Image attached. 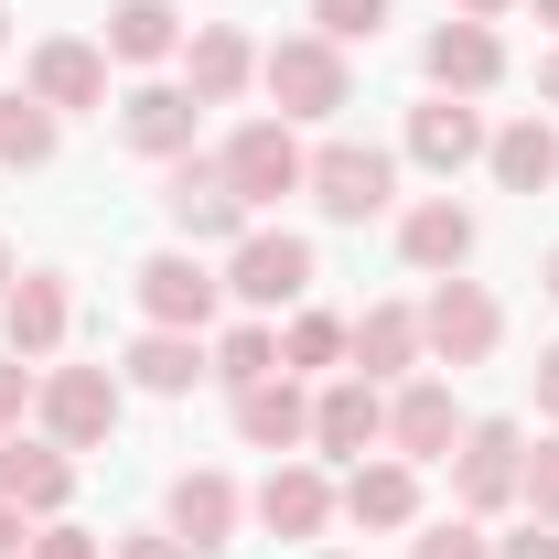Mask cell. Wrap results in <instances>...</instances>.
<instances>
[{
  "label": "cell",
  "mask_w": 559,
  "mask_h": 559,
  "mask_svg": "<svg viewBox=\"0 0 559 559\" xmlns=\"http://www.w3.org/2000/svg\"><path fill=\"white\" fill-rule=\"evenodd\" d=\"M259 86H270L280 119H334L355 86H345V44H323V33H290L259 55Z\"/></svg>",
  "instance_id": "obj_1"
},
{
  "label": "cell",
  "mask_w": 559,
  "mask_h": 559,
  "mask_svg": "<svg viewBox=\"0 0 559 559\" xmlns=\"http://www.w3.org/2000/svg\"><path fill=\"white\" fill-rule=\"evenodd\" d=\"M388 183H399V162H388L377 140H323V151H312V173H301V194L334 215V226L388 215Z\"/></svg>",
  "instance_id": "obj_2"
},
{
  "label": "cell",
  "mask_w": 559,
  "mask_h": 559,
  "mask_svg": "<svg viewBox=\"0 0 559 559\" xmlns=\"http://www.w3.org/2000/svg\"><path fill=\"white\" fill-rule=\"evenodd\" d=\"M33 409H44V441L97 452V441L119 430V377H108V366H55V377L33 388Z\"/></svg>",
  "instance_id": "obj_3"
},
{
  "label": "cell",
  "mask_w": 559,
  "mask_h": 559,
  "mask_svg": "<svg viewBox=\"0 0 559 559\" xmlns=\"http://www.w3.org/2000/svg\"><path fill=\"white\" fill-rule=\"evenodd\" d=\"M495 334H506V312H495L485 280H441V290L419 301V345L441 355V366H485Z\"/></svg>",
  "instance_id": "obj_4"
},
{
  "label": "cell",
  "mask_w": 559,
  "mask_h": 559,
  "mask_svg": "<svg viewBox=\"0 0 559 559\" xmlns=\"http://www.w3.org/2000/svg\"><path fill=\"white\" fill-rule=\"evenodd\" d=\"M215 162H226V183H237V205H248V215L280 205V194H301V173H312V162H301V140H290V119H248Z\"/></svg>",
  "instance_id": "obj_5"
},
{
  "label": "cell",
  "mask_w": 559,
  "mask_h": 559,
  "mask_svg": "<svg viewBox=\"0 0 559 559\" xmlns=\"http://www.w3.org/2000/svg\"><path fill=\"white\" fill-rule=\"evenodd\" d=\"M162 215H173V237H194V248H237L248 237V205H237V183H226V162H173V183H162Z\"/></svg>",
  "instance_id": "obj_6"
},
{
  "label": "cell",
  "mask_w": 559,
  "mask_h": 559,
  "mask_svg": "<svg viewBox=\"0 0 559 559\" xmlns=\"http://www.w3.org/2000/svg\"><path fill=\"white\" fill-rule=\"evenodd\" d=\"M516 485H527V441H516L506 419H474V430H463V452H452V495H463V516L516 506Z\"/></svg>",
  "instance_id": "obj_7"
},
{
  "label": "cell",
  "mask_w": 559,
  "mask_h": 559,
  "mask_svg": "<svg viewBox=\"0 0 559 559\" xmlns=\"http://www.w3.org/2000/svg\"><path fill=\"white\" fill-rule=\"evenodd\" d=\"M215 290H226V280H215L194 248H162V259H140V312H151L162 334H205V323H215Z\"/></svg>",
  "instance_id": "obj_8"
},
{
  "label": "cell",
  "mask_w": 559,
  "mask_h": 559,
  "mask_svg": "<svg viewBox=\"0 0 559 559\" xmlns=\"http://www.w3.org/2000/svg\"><path fill=\"white\" fill-rule=\"evenodd\" d=\"M226 290H237L248 312H280V301L312 290V248H301V237H270V226H248L237 259H226Z\"/></svg>",
  "instance_id": "obj_9"
},
{
  "label": "cell",
  "mask_w": 559,
  "mask_h": 559,
  "mask_svg": "<svg viewBox=\"0 0 559 559\" xmlns=\"http://www.w3.org/2000/svg\"><path fill=\"white\" fill-rule=\"evenodd\" d=\"M33 97L66 119V108H108V44H75V33H55V44H33Z\"/></svg>",
  "instance_id": "obj_10"
},
{
  "label": "cell",
  "mask_w": 559,
  "mask_h": 559,
  "mask_svg": "<svg viewBox=\"0 0 559 559\" xmlns=\"http://www.w3.org/2000/svg\"><path fill=\"white\" fill-rule=\"evenodd\" d=\"M463 430H474V419L452 409V388H441V377H419L409 399L388 409V441H399V463H452V452H463Z\"/></svg>",
  "instance_id": "obj_11"
},
{
  "label": "cell",
  "mask_w": 559,
  "mask_h": 559,
  "mask_svg": "<svg viewBox=\"0 0 559 559\" xmlns=\"http://www.w3.org/2000/svg\"><path fill=\"white\" fill-rule=\"evenodd\" d=\"M0 334H11L22 366L55 355V345H66V280H55V270H11V290H0Z\"/></svg>",
  "instance_id": "obj_12"
},
{
  "label": "cell",
  "mask_w": 559,
  "mask_h": 559,
  "mask_svg": "<svg viewBox=\"0 0 559 559\" xmlns=\"http://www.w3.org/2000/svg\"><path fill=\"white\" fill-rule=\"evenodd\" d=\"M248 75H259L248 33H237V22H194V44H183V97H194V108H226Z\"/></svg>",
  "instance_id": "obj_13"
},
{
  "label": "cell",
  "mask_w": 559,
  "mask_h": 559,
  "mask_svg": "<svg viewBox=\"0 0 559 559\" xmlns=\"http://www.w3.org/2000/svg\"><path fill=\"white\" fill-rule=\"evenodd\" d=\"M409 162H419V173H463V162H485V119H474V97H430V108H409Z\"/></svg>",
  "instance_id": "obj_14"
},
{
  "label": "cell",
  "mask_w": 559,
  "mask_h": 559,
  "mask_svg": "<svg viewBox=\"0 0 559 559\" xmlns=\"http://www.w3.org/2000/svg\"><path fill=\"white\" fill-rule=\"evenodd\" d=\"M495 75H506L495 22H441V33H430V86H441V97H485Z\"/></svg>",
  "instance_id": "obj_15"
},
{
  "label": "cell",
  "mask_w": 559,
  "mask_h": 559,
  "mask_svg": "<svg viewBox=\"0 0 559 559\" xmlns=\"http://www.w3.org/2000/svg\"><path fill=\"white\" fill-rule=\"evenodd\" d=\"M399 259H409V270H430V280H452L463 259H474V215L452 205V194L409 205V215H399Z\"/></svg>",
  "instance_id": "obj_16"
},
{
  "label": "cell",
  "mask_w": 559,
  "mask_h": 559,
  "mask_svg": "<svg viewBox=\"0 0 559 559\" xmlns=\"http://www.w3.org/2000/svg\"><path fill=\"white\" fill-rule=\"evenodd\" d=\"M312 441L366 463V452L388 441V399H377V377H345V388H323V399H312Z\"/></svg>",
  "instance_id": "obj_17"
},
{
  "label": "cell",
  "mask_w": 559,
  "mask_h": 559,
  "mask_svg": "<svg viewBox=\"0 0 559 559\" xmlns=\"http://www.w3.org/2000/svg\"><path fill=\"white\" fill-rule=\"evenodd\" d=\"M0 495H11L22 516H66V495H75L66 441H11V452H0Z\"/></svg>",
  "instance_id": "obj_18"
},
{
  "label": "cell",
  "mask_w": 559,
  "mask_h": 559,
  "mask_svg": "<svg viewBox=\"0 0 559 559\" xmlns=\"http://www.w3.org/2000/svg\"><path fill=\"white\" fill-rule=\"evenodd\" d=\"M119 130H130V151H151V162H183V151H194V97H183V86H130V97H119Z\"/></svg>",
  "instance_id": "obj_19"
},
{
  "label": "cell",
  "mask_w": 559,
  "mask_h": 559,
  "mask_svg": "<svg viewBox=\"0 0 559 559\" xmlns=\"http://www.w3.org/2000/svg\"><path fill=\"white\" fill-rule=\"evenodd\" d=\"M323 516H334V485H323L312 463H270V485H259V527H270V538H323Z\"/></svg>",
  "instance_id": "obj_20"
},
{
  "label": "cell",
  "mask_w": 559,
  "mask_h": 559,
  "mask_svg": "<svg viewBox=\"0 0 559 559\" xmlns=\"http://www.w3.org/2000/svg\"><path fill=\"white\" fill-rule=\"evenodd\" d=\"M334 506H345L355 527H409L419 516V463H355Z\"/></svg>",
  "instance_id": "obj_21"
},
{
  "label": "cell",
  "mask_w": 559,
  "mask_h": 559,
  "mask_svg": "<svg viewBox=\"0 0 559 559\" xmlns=\"http://www.w3.org/2000/svg\"><path fill=\"white\" fill-rule=\"evenodd\" d=\"M237 430H248L259 452H290V441H312V399H301L290 377H259V388H237Z\"/></svg>",
  "instance_id": "obj_22"
},
{
  "label": "cell",
  "mask_w": 559,
  "mask_h": 559,
  "mask_svg": "<svg viewBox=\"0 0 559 559\" xmlns=\"http://www.w3.org/2000/svg\"><path fill=\"white\" fill-rule=\"evenodd\" d=\"M173 538L226 549V538H237V485H226V474H173Z\"/></svg>",
  "instance_id": "obj_23"
},
{
  "label": "cell",
  "mask_w": 559,
  "mask_h": 559,
  "mask_svg": "<svg viewBox=\"0 0 559 559\" xmlns=\"http://www.w3.org/2000/svg\"><path fill=\"white\" fill-rule=\"evenodd\" d=\"M108 55H119V66L183 55V11H173V0H119V11H108Z\"/></svg>",
  "instance_id": "obj_24"
},
{
  "label": "cell",
  "mask_w": 559,
  "mask_h": 559,
  "mask_svg": "<svg viewBox=\"0 0 559 559\" xmlns=\"http://www.w3.org/2000/svg\"><path fill=\"white\" fill-rule=\"evenodd\" d=\"M485 162H495V183H506V194H538V183H559V140H549V119H516V130H495V140H485Z\"/></svg>",
  "instance_id": "obj_25"
},
{
  "label": "cell",
  "mask_w": 559,
  "mask_h": 559,
  "mask_svg": "<svg viewBox=\"0 0 559 559\" xmlns=\"http://www.w3.org/2000/svg\"><path fill=\"white\" fill-rule=\"evenodd\" d=\"M345 355H355V377H399L419 355V312H399V301H377L366 323H345Z\"/></svg>",
  "instance_id": "obj_26"
},
{
  "label": "cell",
  "mask_w": 559,
  "mask_h": 559,
  "mask_svg": "<svg viewBox=\"0 0 559 559\" xmlns=\"http://www.w3.org/2000/svg\"><path fill=\"white\" fill-rule=\"evenodd\" d=\"M194 377H205V345H194V334H162V323H151L130 345V388H151V399H183Z\"/></svg>",
  "instance_id": "obj_27"
},
{
  "label": "cell",
  "mask_w": 559,
  "mask_h": 559,
  "mask_svg": "<svg viewBox=\"0 0 559 559\" xmlns=\"http://www.w3.org/2000/svg\"><path fill=\"white\" fill-rule=\"evenodd\" d=\"M0 162H11V173H44V162H55V108H44L33 86L0 97Z\"/></svg>",
  "instance_id": "obj_28"
},
{
  "label": "cell",
  "mask_w": 559,
  "mask_h": 559,
  "mask_svg": "<svg viewBox=\"0 0 559 559\" xmlns=\"http://www.w3.org/2000/svg\"><path fill=\"white\" fill-rule=\"evenodd\" d=\"M215 377H226V388H259V377H280V334H270V323H237V334L215 345Z\"/></svg>",
  "instance_id": "obj_29"
},
{
  "label": "cell",
  "mask_w": 559,
  "mask_h": 559,
  "mask_svg": "<svg viewBox=\"0 0 559 559\" xmlns=\"http://www.w3.org/2000/svg\"><path fill=\"white\" fill-rule=\"evenodd\" d=\"M312 33L323 44H377L388 33V0H312Z\"/></svg>",
  "instance_id": "obj_30"
},
{
  "label": "cell",
  "mask_w": 559,
  "mask_h": 559,
  "mask_svg": "<svg viewBox=\"0 0 559 559\" xmlns=\"http://www.w3.org/2000/svg\"><path fill=\"white\" fill-rule=\"evenodd\" d=\"M334 355H345V323H334V312H301V323L280 334V366H334Z\"/></svg>",
  "instance_id": "obj_31"
},
{
  "label": "cell",
  "mask_w": 559,
  "mask_h": 559,
  "mask_svg": "<svg viewBox=\"0 0 559 559\" xmlns=\"http://www.w3.org/2000/svg\"><path fill=\"white\" fill-rule=\"evenodd\" d=\"M516 495H527V516H549V527H559V430L527 452V485H516Z\"/></svg>",
  "instance_id": "obj_32"
},
{
  "label": "cell",
  "mask_w": 559,
  "mask_h": 559,
  "mask_svg": "<svg viewBox=\"0 0 559 559\" xmlns=\"http://www.w3.org/2000/svg\"><path fill=\"white\" fill-rule=\"evenodd\" d=\"M33 388H44V377H33L22 355H0V430H22V409H33Z\"/></svg>",
  "instance_id": "obj_33"
},
{
  "label": "cell",
  "mask_w": 559,
  "mask_h": 559,
  "mask_svg": "<svg viewBox=\"0 0 559 559\" xmlns=\"http://www.w3.org/2000/svg\"><path fill=\"white\" fill-rule=\"evenodd\" d=\"M33 559H97V538L66 527V516H44V527H33Z\"/></svg>",
  "instance_id": "obj_34"
},
{
  "label": "cell",
  "mask_w": 559,
  "mask_h": 559,
  "mask_svg": "<svg viewBox=\"0 0 559 559\" xmlns=\"http://www.w3.org/2000/svg\"><path fill=\"white\" fill-rule=\"evenodd\" d=\"M409 559H495V549L474 538V516H463V527H430V538H419Z\"/></svg>",
  "instance_id": "obj_35"
},
{
  "label": "cell",
  "mask_w": 559,
  "mask_h": 559,
  "mask_svg": "<svg viewBox=\"0 0 559 559\" xmlns=\"http://www.w3.org/2000/svg\"><path fill=\"white\" fill-rule=\"evenodd\" d=\"M119 559H205V549L173 538V527H140V538H119Z\"/></svg>",
  "instance_id": "obj_36"
},
{
  "label": "cell",
  "mask_w": 559,
  "mask_h": 559,
  "mask_svg": "<svg viewBox=\"0 0 559 559\" xmlns=\"http://www.w3.org/2000/svg\"><path fill=\"white\" fill-rule=\"evenodd\" d=\"M495 559H559V527H549V516H527V527H516Z\"/></svg>",
  "instance_id": "obj_37"
},
{
  "label": "cell",
  "mask_w": 559,
  "mask_h": 559,
  "mask_svg": "<svg viewBox=\"0 0 559 559\" xmlns=\"http://www.w3.org/2000/svg\"><path fill=\"white\" fill-rule=\"evenodd\" d=\"M22 538H33V516H22V506L0 495V559H22Z\"/></svg>",
  "instance_id": "obj_38"
},
{
  "label": "cell",
  "mask_w": 559,
  "mask_h": 559,
  "mask_svg": "<svg viewBox=\"0 0 559 559\" xmlns=\"http://www.w3.org/2000/svg\"><path fill=\"white\" fill-rule=\"evenodd\" d=\"M527 377H538V409H549V419H559V345H549V355H538V366H527Z\"/></svg>",
  "instance_id": "obj_39"
},
{
  "label": "cell",
  "mask_w": 559,
  "mask_h": 559,
  "mask_svg": "<svg viewBox=\"0 0 559 559\" xmlns=\"http://www.w3.org/2000/svg\"><path fill=\"white\" fill-rule=\"evenodd\" d=\"M495 11H516V0H463V22H495Z\"/></svg>",
  "instance_id": "obj_40"
},
{
  "label": "cell",
  "mask_w": 559,
  "mask_h": 559,
  "mask_svg": "<svg viewBox=\"0 0 559 559\" xmlns=\"http://www.w3.org/2000/svg\"><path fill=\"white\" fill-rule=\"evenodd\" d=\"M538 97H549V108H559V55H549V66H538Z\"/></svg>",
  "instance_id": "obj_41"
},
{
  "label": "cell",
  "mask_w": 559,
  "mask_h": 559,
  "mask_svg": "<svg viewBox=\"0 0 559 559\" xmlns=\"http://www.w3.org/2000/svg\"><path fill=\"white\" fill-rule=\"evenodd\" d=\"M538 22H549V33H559V0H538Z\"/></svg>",
  "instance_id": "obj_42"
},
{
  "label": "cell",
  "mask_w": 559,
  "mask_h": 559,
  "mask_svg": "<svg viewBox=\"0 0 559 559\" xmlns=\"http://www.w3.org/2000/svg\"><path fill=\"white\" fill-rule=\"evenodd\" d=\"M549 301H559V248H549Z\"/></svg>",
  "instance_id": "obj_43"
},
{
  "label": "cell",
  "mask_w": 559,
  "mask_h": 559,
  "mask_svg": "<svg viewBox=\"0 0 559 559\" xmlns=\"http://www.w3.org/2000/svg\"><path fill=\"white\" fill-rule=\"evenodd\" d=\"M0 290H11V248H0Z\"/></svg>",
  "instance_id": "obj_44"
},
{
  "label": "cell",
  "mask_w": 559,
  "mask_h": 559,
  "mask_svg": "<svg viewBox=\"0 0 559 559\" xmlns=\"http://www.w3.org/2000/svg\"><path fill=\"white\" fill-rule=\"evenodd\" d=\"M0 44H11V11H0Z\"/></svg>",
  "instance_id": "obj_45"
}]
</instances>
